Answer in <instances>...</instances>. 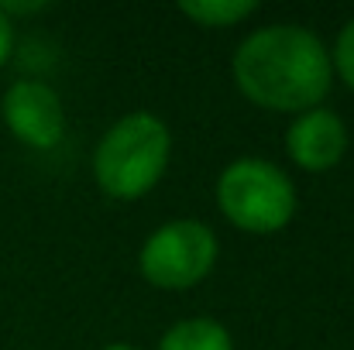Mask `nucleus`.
I'll use <instances>...</instances> for the list:
<instances>
[{"instance_id":"10","label":"nucleus","mask_w":354,"mask_h":350,"mask_svg":"<svg viewBox=\"0 0 354 350\" xmlns=\"http://www.w3.org/2000/svg\"><path fill=\"white\" fill-rule=\"evenodd\" d=\"M10 52H14V21H7V17L0 14V69L7 66Z\"/></svg>"},{"instance_id":"11","label":"nucleus","mask_w":354,"mask_h":350,"mask_svg":"<svg viewBox=\"0 0 354 350\" xmlns=\"http://www.w3.org/2000/svg\"><path fill=\"white\" fill-rule=\"evenodd\" d=\"M104 350H138V347H134V344H107Z\"/></svg>"},{"instance_id":"9","label":"nucleus","mask_w":354,"mask_h":350,"mask_svg":"<svg viewBox=\"0 0 354 350\" xmlns=\"http://www.w3.org/2000/svg\"><path fill=\"white\" fill-rule=\"evenodd\" d=\"M330 69L354 90V17L337 31V41L330 48Z\"/></svg>"},{"instance_id":"6","label":"nucleus","mask_w":354,"mask_h":350,"mask_svg":"<svg viewBox=\"0 0 354 350\" xmlns=\"http://www.w3.org/2000/svg\"><path fill=\"white\" fill-rule=\"evenodd\" d=\"M286 151L303 172H330L348 151V124L327 107L303 110L286 130Z\"/></svg>"},{"instance_id":"2","label":"nucleus","mask_w":354,"mask_h":350,"mask_svg":"<svg viewBox=\"0 0 354 350\" xmlns=\"http://www.w3.org/2000/svg\"><path fill=\"white\" fill-rule=\"evenodd\" d=\"M172 134L148 110L120 117L93 151V179L114 200H141L169 168Z\"/></svg>"},{"instance_id":"5","label":"nucleus","mask_w":354,"mask_h":350,"mask_svg":"<svg viewBox=\"0 0 354 350\" xmlns=\"http://www.w3.org/2000/svg\"><path fill=\"white\" fill-rule=\"evenodd\" d=\"M0 114H3L7 130L21 144L38 148V151L55 148L66 134V107H62L59 93L41 79L10 83L0 100Z\"/></svg>"},{"instance_id":"7","label":"nucleus","mask_w":354,"mask_h":350,"mask_svg":"<svg viewBox=\"0 0 354 350\" xmlns=\"http://www.w3.org/2000/svg\"><path fill=\"white\" fill-rule=\"evenodd\" d=\"M158 350H234V337L221 320L189 316V320L172 323L162 333Z\"/></svg>"},{"instance_id":"4","label":"nucleus","mask_w":354,"mask_h":350,"mask_svg":"<svg viewBox=\"0 0 354 350\" xmlns=\"http://www.w3.org/2000/svg\"><path fill=\"white\" fill-rule=\"evenodd\" d=\"M217 254H221L217 233L203 220L183 217V220H169L155 227L145 237L138 251V268L148 285L183 292V289L200 285L214 271Z\"/></svg>"},{"instance_id":"1","label":"nucleus","mask_w":354,"mask_h":350,"mask_svg":"<svg viewBox=\"0 0 354 350\" xmlns=\"http://www.w3.org/2000/svg\"><path fill=\"white\" fill-rule=\"evenodd\" d=\"M231 72L251 104L282 114L320 107L334 83L330 48L303 24H268L251 31L237 45Z\"/></svg>"},{"instance_id":"8","label":"nucleus","mask_w":354,"mask_h":350,"mask_svg":"<svg viewBox=\"0 0 354 350\" xmlns=\"http://www.w3.org/2000/svg\"><path fill=\"white\" fill-rule=\"evenodd\" d=\"M179 14L196 21L200 28H231L258 14L254 0H186L179 3Z\"/></svg>"},{"instance_id":"3","label":"nucleus","mask_w":354,"mask_h":350,"mask_svg":"<svg viewBox=\"0 0 354 350\" xmlns=\"http://www.w3.org/2000/svg\"><path fill=\"white\" fill-rule=\"evenodd\" d=\"M217 206L248 233H275L296 217V186L292 179L265 158H234L217 179Z\"/></svg>"}]
</instances>
